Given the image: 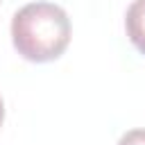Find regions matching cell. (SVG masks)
Segmentation results:
<instances>
[{
	"mask_svg": "<svg viewBox=\"0 0 145 145\" xmlns=\"http://www.w3.org/2000/svg\"><path fill=\"white\" fill-rule=\"evenodd\" d=\"M125 29L131 45L145 54V0H134L125 14Z\"/></svg>",
	"mask_w": 145,
	"mask_h": 145,
	"instance_id": "7a4b0ae2",
	"label": "cell"
},
{
	"mask_svg": "<svg viewBox=\"0 0 145 145\" xmlns=\"http://www.w3.org/2000/svg\"><path fill=\"white\" fill-rule=\"evenodd\" d=\"M70 18L54 2H29L11 18V41L18 54L32 63L59 59L70 43Z\"/></svg>",
	"mask_w": 145,
	"mask_h": 145,
	"instance_id": "6da1fadb",
	"label": "cell"
},
{
	"mask_svg": "<svg viewBox=\"0 0 145 145\" xmlns=\"http://www.w3.org/2000/svg\"><path fill=\"white\" fill-rule=\"evenodd\" d=\"M2 122H5V102L0 97V127H2Z\"/></svg>",
	"mask_w": 145,
	"mask_h": 145,
	"instance_id": "277c9868",
	"label": "cell"
},
{
	"mask_svg": "<svg viewBox=\"0 0 145 145\" xmlns=\"http://www.w3.org/2000/svg\"><path fill=\"white\" fill-rule=\"evenodd\" d=\"M118 145H145V129H129L127 134H122Z\"/></svg>",
	"mask_w": 145,
	"mask_h": 145,
	"instance_id": "3957f363",
	"label": "cell"
}]
</instances>
